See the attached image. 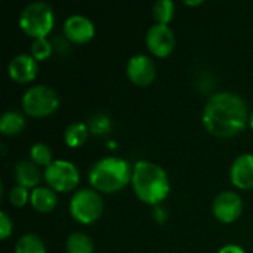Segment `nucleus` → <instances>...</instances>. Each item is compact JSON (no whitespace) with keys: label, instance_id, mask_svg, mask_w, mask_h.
<instances>
[{"label":"nucleus","instance_id":"13","mask_svg":"<svg viewBox=\"0 0 253 253\" xmlns=\"http://www.w3.org/2000/svg\"><path fill=\"white\" fill-rule=\"evenodd\" d=\"M230 178L239 190L253 188V154L243 153L234 159L230 168Z\"/></svg>","mask_w":253,"mask_h":253},{"label":"nucleus","instance_id":"18","mask_svg":"<svg viewBox=\"0 0 253 253\" xmlns=\"http://www.w3.org/2000/svg\"><path fill=\"white\" fill-rule=\"evenodd\" d=\"M65 249L67 253H93L95 245L86 233L76 231L67 237Z\"/></svg>","mask_w":253,"mask_h":253},{"label":"nucleus","instance_id":"25","mask_svg":"<svg viewBox=\"0 0 253 253\" xmlns=\"http://www.w3.org/2000/svg\"><path fill=\"white\" fill-rule=\"evenodd\" d=\"M13 230V222L10 219V216L6 212H0V236L1 239H7L9 234Z\"/></svg>","mask_w":253,"mask_h":253},{"label":"nucleus","instance_id":"27","mask_svg":"<svg viewBox=\"0 0 253 253\" xmlns=\"http://www.w3.org/2000/svg\"><path fill=\"white\" fill-rule=\"evenodd\" d=\"M154 218H156L159 222H163V221L166 219V211L162 209V208H156V211H154Z\"/></svg>","mask_w":253,"mask_h":253},{"label":"nucleus","instance_id":"24","mask_svg":"<svg viewBox=\"0 0 253 253\" xmlns=\"http://www.w3.org/2000/svg\"><path fill=\"white\" fill-rule=\"evenodd\" d=\"M30 200V194H28V188L16 185L13 188H10L9 191V202L16 206V208H22L27 205V202Z\"/></svg>","mask_w":253,"mask_h":253},{"label":"nucleus","instance_id":"21","mask_svg":"<svg viewBox=\"0 0 253 253\" xmlns=\"http://www.w3.org/2000/svg\"><path fill=\"white\" fill-rule=\"evenodd\" d=\"M175 15V3L172 0H157L153 4V16L159 24H169Z\"/></svg>","mask_w":253,"mask_h":253},{"label":"nucleus","instance_id":"6","mask_svg":"<svg viewBox=\"0 0 253 253\" xmlns=\"http://www.w3.org/2000/svg\"><path fill=\"white\" fill-rule=\"evenodd\" d=\"M104 211V202L99 193L93 188L77 190L70 200L71 216L82 224L95 222Z\"/></svg>","mask_w":253,"mask_h":253},{"label":"nucleus","instance_id":"3","mask_svg":"<svg viewBox=\"0 0 253 253\" xmlns=\"http://www.w3.org/2000/svg\"><path fill=\"white\" fill-rule=\"evenodd\" d=\"M130 163L122 157L107 156L99 159L89 169V182L98 193H116L132 181Z\"/></svg>","mask_w":253,"mask_h":253},{"label":"nucleus","instance_id":"26","mask_svg":"<svg viewBox=\"0 0 253 253\" xmlns=\"http://www.w3.org/2000/svg\"><path fill=\"white\" fill-rule=\"evenodd\" d=\"M218 253H245V249L239 245H225L218 251Z\"/></svg>","mask_w":253,"mask_h":253},{"label":"nucleus","instance_id":"29","mask_svg":"<svg viewBox=\"0 0 253 253\" xmlns=\"http://www.w3.org/2000/svg\"><path fill=\"white\" fill-rule=\"evenodd\" d=\"M249 125H251V127H252L253 130V111L251 113V117H249Z\"/></svg>","mask_w":253,"mask_h":253},{"label":"nucleus","instance_id":"9","mask_svg":"<svg viewBox=\"0 0 253 253\" xmlns=\"http://www.w3.org/2000/svg\"><path fill=\"white\" fill-rule=\"evenodd\" d=\"M215 218L224 224L237 221L243 212V200L236 191H221L212 203Z\"/></svg>","mask_w":253,"mask_h":253},{"label":"nucleus","instance_id":"2","mask_svg":"<svg viewBox=\"0 0 253 253\" xmlns=\"http://www.w3.org/2000/svg\"><path fill=\"white\" fill-rule=\"evenodd\" d=\"M130 182L136 197L148 205H159L170 191L166 170L150 160H138L133 165Z\"/></svg>","mask_w":253,"mask_h":253},{"label":"nucleus","instance_id":"4","mask_svg":"<svg viewBox=\"0 0 253 253\" xmlns=\"http://www.w3.org/2000/svg\"><path fill=\"white\" fill-rule=\"evenodd\" d=\"M55 24V13L49 3L37 0L28 3L19 13V27L34 39L46 37Z\"/></svg>","mask_w":253,"mask_h":253},{"label":"nucleus","instance_id":"10","mask_svg":"<svg viewBox=\"0 0 253 253\" xmlns=\"http://www.w3.org/2000/svg\"><path fill=\"white\" fill-rule=\"evenodd\" d=\"M126 74L133 84L148 86L150 83H153L157 74L154 59L144 53H136L130 56V59L126 64Z\"/></svg>","mask_w":253,"mask_h":253},{"label":"nucleus","instance_id":"19","mask_svg":"<svg viewBox=\"0 0 253 253\" xmlns=\"http://www.w3.org/2000/svg\"><path fill=\"white\" fill-rule=\"evenodd\" d=\"M15 253H46L44 242L33 233L21 236L15 245Z\"/></svg>","mask_w":253,"mask_h":253},{"label":"nucleus","instance_id":"12","mask_svg":"<svg viewBox=\"0 0 253 253\" xmlns=\"http://www.w3.org/2000/svg\"><path fill=\"white\" fill-rule=\"evenodd\" d=\"M37 70H39L37 59L31 53L15 55L7 65V74L16 83L33 82L37 76Z\"/></svg>","mask_w":253,"mask_h":253},{"label":"nucleus","instance_id":"22","mask_svg":"<svg viewBox=\"0 0 253 253\" xmlns=\"http://www.w3.org/2000/svg\"><path fill=\"white\" fill-rule=\"evenodd\" d=\"M30 159L37 166H46L47 168L53 162L52 160V150L43 142H36L30 148Z\"/></svg>","mask_w":253,"mask_h":253},{"label":"nucleus","instance_id":"1","mask_svg":"<svg viewBox=\"0 0 253 253\" xmlns=\"http://www.w3.org/2000/svg\"><path fill=\"white\" fill-rule=\"evenodd\" d=\"M249 111L245 99L234 92H216L213 93L202 114L205 129L219 138H228L240 133L248 122Z\"/></svg>","mask_w":253,"mask_h":253},{"label":"nucleus","instance_id":"11","mask_svg":"<svg viewBox=\"0 0 253 253\" xmlns=\"http://www.w3.org/2000/svg\"><path fill=\"white\" fill-rule=\"evenodd\" d=\"M64 34L74 43H86L95 36V24L82 13H73L64 21Z\"/></svg>","mask_w":253,"mask_h":253},{"label":"nucleus","instance_id":"8","mask_svg":"<svg viewBox=\"0 0 253 253\" xmlns=\"http://www.w3.org/2000/svg\"><path fill=\"white\" fill-rule=\"evenodd\" d=\"M145 43L154 56L165 58L172 53L176 39L173 30L168 24H153L145 34Z\"/></svg>","mask_w":253,"mask_h":253},{"label":"nucleus","instance_id":"17","mask_svg":"<svg viewBox=\"0 0 253 253\" xmlns=\"http://www.w3.org/2000/svg\"><path fill=\"white\" fill-rule=\"evenodd\" d=\"M87 135H89V129L87 125L83 122H73L64 130L65 144L71 148H77L83 145L87 139Z\"/></svg>","mask_w":253,"mask_h":253},{"label":"nucleus","instance_id":"23","mask_svg":"<svg viewBox=\"0 0 253 253\" xmlns=\"http://www.w3.org/2000/svg\"><path fill=\"white\" fill-rule=\"evenodd\" d=\"M31 55L37 59V61H44L47 59L52 52H53V46L52 42L47 37H40V39H34L31 43Z\"/></svg>","mask_w":253,"mask_h":253},{"label":"nucleus","instance_id":"28","mask_svg":"<svg viewBox=\"0 0 253 253\" xmlns=\"http://www.w3.org/2000/svg\"><path fill=\"white\" fill-rule=\"evenodd\" d=\"M202 3H203V0H185V4H188V6H197Z\"/></svg>","mask_w":253,"mask_h":253},{"label":"nucleus","instance_id":"5","mask_svg":"<svg viewBox=\"0 0 253 253\" xmlns=\"http://www.w3.org/2000/svg\"><path fill=\"white\" fill-rule=\"evenodd\" d=\"M21 104L28 116L44 117L58 108L59 95L53 87L47 84H33L22 95Z\"/></svg>","mask_w":253,"mask_h":253},{"label":"nucleus","instance_id":"15","mask_svg":"<svg viewBox=\"0 0 253 253\" xmlns=\"http://www.w3.org/2000/svg\"><path fill=\"white\" fill-rule=\"evenodd\" d=\"M58 197L56 191L50 187H36L30 193V203L33 209H36L40 213H47L56 206Z\"/></svg>","mask_w":253,"mask_h":253},{"label":"nucleus","instance_id":"20","mask_svg":"<svg viewBox=\"0 0 253 253\" xmlns=\"http://www.w3.org/2000/svg\"><path fill=\"white\" fill-rule=\"evenodd\" d=\"M87 129L90 133L96 135V136H102V135H107L110 130H111V119L108 114H104V113H95L89 117L87 120Z\"/></svg>","mask_w":253,"mask_h":253},{"label":"nucleus","instance_id":"7","mask_svg":"<svg viewBox=\"0 0 253 253\" xmlns=\"http://www.w3.org/2000/svg\"><path fill=\"white\" fill-rule=\"evenodd\" d=\"M44 179L52 190L59 193H67L77 187L80 173L73 162L59 159V160H53L44 169Z\"/></svg>","mask_w":253,"mask_h":253},{"label":"nucleus","instance_id":"14","mask_svg":"<svg viewBox=\"0 0 253 253\" xmlns=\"http://www.w3.org/2000/svg\"><path fill=\"white\" fill-rule=\"evenodd\" d=\"M13 173H15V179L18 185L25 187V188H36V185L42 179L39 166L33 163L31 160H19L15 165Z\"/></svg>","mask_w":253,"mask_h":253},{"label":"nucleus","instance_id":"16","mask_svg":"<svg viewBox=\"0 0 253 253\" xmlns=\"http://www.w3.org/2000/svg\"><path fill=\"white\" fill-rule=\"evenodd\" d=\"M25 126V117L18 110H7L0 117V132L3 135H16Z\"/></svg>","mask_w":253,"mask_h":253}]
</instances>
